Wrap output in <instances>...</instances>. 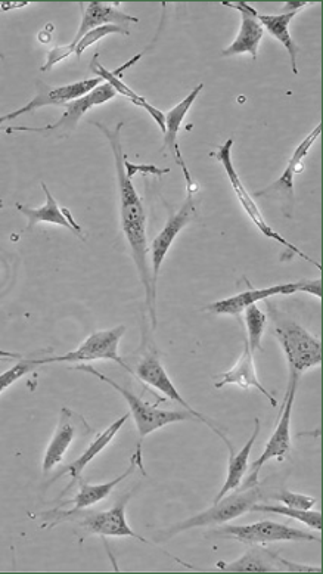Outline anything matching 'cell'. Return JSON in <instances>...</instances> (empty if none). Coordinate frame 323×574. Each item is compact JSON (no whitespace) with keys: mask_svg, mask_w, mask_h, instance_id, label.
I'll return each mask as SVG.
<instances>
[{"mask_svg":"<svg viewBox=\"0 0 323 574\" xmlns=\"http://www.w3.org/2000/svg\"><path fill=\"white\" fill-rule=\"evenodd\" d=\"M251 513H270L284 515L306 524L310 529L322 530V514L313 510H297V508L285 507V505L256 504L251 507Z\"/></svg>","mask_w":323,"mask_h":574,"instance_id":"83f0119b","label":"cell"},{"mask_svg":"<svg viewBox=\"0 0 323 574\" xmlns=\"http://www.w3.org/2000/svg\"><path fill=\"white\" fill-rule=\"evenodd\" d=\"M104 80L101 77H93V79L80 80V82L70 83V85L59 86V88H49V86L39 83L42 88H39V93L34 96L29 104L24 105L20 110L14 111L12 116L14 119L23 116V114L31 113V111L39 110L43 107H51V105H58L64 107L68 102L76 101L82 96L88 95L93 89L102 85Z\"/></svg>","mask_w":323,"mask_h":574,"instance_id":"2e32d148","label":"cell"},{"mask_svg":"<svg viewBox=\"0 0 323 574\" xmlns=\"http://www.w3.org/2000/svg\"><path fill=\"white\" fill-rule=\"evenodd\" d=\"M130 498H132V493H126L108 511H101V513L80 511L68 517L67 521H73L89 535H98L101 538H133L142 544L149 545L151 542L139 536L127 523L126 507Z\"/></svg>","mask_w":323,"mask_h":574,"instance_id":"30bf717a","label":"cell"},{"mask_svg":"<svg viewBox=\"0 0 323 574\" xmlns=\"http://www.w3.org/2000/svg\"><path fill=\"white\" fill-rule=\"evenodd\" d=\"M232 147H234V139H228L222 147L219 148V151L214 154V157L222 163L223 170H225L226 175H228L229 182H231L232 189H234L236 198H238L239 203H241L242 209L244 212L248 214L250 217L251 222L256 225V228L265 235L266 238L269 240L276 241L278 244L284 245L287 247L288 250L293 251V253L300 256L301 259L307 260V262L312 263L315 265L316 268H319L321 271L322 266L319 265L316 260H313L312 257L307 256L306 253L300 250V248L295 247V245L291 244L290 241L285 240L282 238L278 232L273 231L272 226L266 222L265 217H263L262 212H260V207L257 206L256 200L248 194L247 189H245L244 183H242L241 178H239L238 172H236L234 161H232Z\"/></svg>","mask_w":323,"mask_h":574,"instance_id":"ba28073f","label":"cell"},{"mask_svg":"<svg viewBox=\"0 0 323 574\" xmlns=\"http://www.w3.org/2000/svg\"><path fill=\"white\" fill-rule=\"evenodd\" d=\"M273 499L282 502L285 507L297 508V510H312L316 505V499L312 496L300 495V493L282 490L281 493L273 495Z\"/></svg>","mask_w":323,"mask_h":574,"instance_id":"1f68e13d","label":"cell"},{"mask_svg":"<svg viewBox=\"0 0 323 574\" xmlns=\"http://www.w3.org/2000/svg\"><path fill=\"white\" fill-rule=\"evenodd\" d=\"M281 555L260 545H253L231 564H217L223 572H282Z\"/></svg>","mask_w":323,"mask_h":574,"instance_id":"484cf974","label":"cell"},{"mask_svg":"<svg viewBox=\"0 0 323 574\" xmlns=\"http://www.w3.org/2000/svg\"><path fill=\"white\" fill-rule=\"evenodd\" d=\"M322 124L316 126L312 133L306 136L298 145L297 150L294 151L293 157L290 158V163H288L287 169L282 173L281 178L278 179L272 185L267 186V188L262 189V191L257 192V197H272V195H279L282 200H288L290 206L294 203V176L297 173L303 172V158L309 154L312 150L313 144H315L316 139L321 136Z\"/></svg>","mask_w":323,"mask_h":574,"instance_id":"ffe728a7","label":"cell"},{"mask_svg":"<svg viewBox=\"0 0 323 574\" xmlns=\"http://www.w3.org/2000/svg\"><path fill=\"white\" fill-rule=\"evenodd\" d=\"M204 85H198L185 99L179 102L176 107L172 110L167 111L164 114V145L172 151V154L176 157V163L179 164L180 169H182L183 176L186 179V185H188L189 194H194L197 185L192 182L191 175H189L188 167H186L185 160H183L182 152H180L179 142H177V135H179L180 126H182L183 120H185L186 114L191 110L192 105H194L195 99L198 98L201 91H203Z\"/></svg>","mask_w":323,"mask_h":574,"instance_id":"d6986e66","label":"cell"},{"mask_svg":"<svg viewBox=\"0 0 323 574\" xmlns=\"http://www.w3.org/2000/svg\"><path fill=\"white\" fill-rule=\"evenodd\" d=\"M42 189L46 195L45 206L40 207V209H31V207L23 206V204H17V209L20 210V213H23L29 219L27 231H31L39 223H54V225L68 229L80 240L85 241L82 226L73 219V214L70 213V210L59 207L57 200H55L54 195L51 194L45 183H42Z\"/></svg>","mask_w":323,"mask_h":574,"instance_id":"7402d4cb","label":"cell"},{"mask_svg":"<svg viewBox=\"0 0 323 574\" xmlns=\"http://www.w3.org/2000/svg\"><path fill=\"white\" fill-rule=\"evenodd\" d=\"M124 167H126V173L129 178L133 179L136 173H149V175L163 176L170 172L169 169H158L155 166H138V164L129 163V161H124Z\"/></svg>","mask_w":323,"mask_h":574,"instance_id":"836d02e7","label":"cell"},{"mask_svg":"<svg viewBox=\"0 0 323 574\" xmlns=\"http://www.w3.org/2000/svg\"><path fill=\"white\" fill-rule=\"evenodd\" d=\"M216 380V383H214L216 389H222V387L229 386V384H234V386L241 387L244 390L257 389L272 403V408L278 406L276 397L260 383L259 377H257L254 353L248 347L247 341H245L244 350H242V355L238 362L229 371L216 375Z\"/></svg>","mask_w":323,"mask_h":574,"instance_id":"44dd1931","label":"cell"},{"mask_svg":"<svg viewBox=\"0 0 323 574\" xmlns=\"http://www.w3.org/2000/svg\"><path fill=\"white\" fill-rule=\"evenodd\" d=\"M310 3L307 2H297V3H287V8L282 14L279 15H265L257 12L256 17L259 23L262 24L263 29L269 31L276 40L284 45L287 49L288 55H290L291 68H293V73L295 76L298 74L297 68V52L298 48L295 45L293 37L290 33V23L293 21L295 15L301 11V9L306 8Z\"/></svg>","mask_w":323,"mask_h":574,"instance_id":"cb8c5ba5","label":"cell"},{"mask_svg":"<svg viewBox=\"0 0 323 574\" xmlns=\"http://www.w3.org/2000/svg\"><path fill=\"white\" fill-rule=\"evenodd\" d=\"M36 359H20L17 363H15L12 368H9L8 371L3 372L0 374V394L6 392L9 387L14 386L18 380L21 378L26 377V375L31 374V372L36 371L37 368Z\"/></svg>","mask_w":323,"mask_h":574,"instance_id":"f546056e","label":"cell"},{"mask_svg":"<svg viewBox=\"0 0 323 574\" xmlns=\"http://www.w3.org/2000/svg\"><path fill=\"white\" fill-rule=\"evenodd\" d=\"M76 48L73 45L55 46L51 49L48 54V60H46L45 65L42 67V71H51L58 62L67 60L68 57L74 54Z\"/></svg>","mask_w":323,"mask_h":574,"instance_id":"d6a6232c","label":"cell"},{"mask_svg":"<svg viewBox=\"0 0 323 574\" xmlns=\"http://www.w3.org/2000/svg\"><path fill=\"white\" fill-rule=\"evenodd\" d=\"M136 468H141L142 473L144 471V461H142V443H139L138 448H136L135 454L130 458L129 467L124 471L121 476L116 477L114 480H110L107 483L101 484H89L80 480V490L76 496L73 498V507L68 511L59 510L55 508L52 511H45V513L37 514L36 517L43 518L42 527H52L58 526V524L64 523L73 514L80 513V511L88 510V508L93 507V505L99 504V502L104 501L105 498L113 493L118 484L123 483L127 477L132 476L135 473Z\"/></svg>","mask_w":323,"mask_h":574,"instance_id":"8992f818","label":"cell"},{"mask_svg":"<svg viewBox=\"0 0 323 574\" xmlns=\"http://www.w3.org/2000/svg\"><path fill=\"white\" fill-rule=\"evenodd\" d=\"M245 313V325H247V344L251 352L256 353L262 350L263 335L267 327L266 313L257 304H251Z\"/></svg>","mask_w":323,"mask_h":574,"instance_id":"f1b7e54d","label":"cell"},{"mask_svg":"<svg viewBox=\"0 0 323 574\" xmlns=\"http://www.w3.org/2000/svg\"><path fill=\"white\" fill-rule=\"evenodd\" d=\"M98 58L99 55L95 54V57H93L92 60V64H90V70L93 71V74H95V76L101 77V79L104 80L105 83H108V85L113 86L114 91H116L118 95L124 96L127 101L132 102V104L136 105V107L147 111L149 116H151L155 123L158 124L161 132L164 133L166 127H164L163 111H160L158 108H155L154 105L149 104L144 96L138 95V93L133 91L132 88H129V86H127L126 83L121 80L120 74L123 73V71H121L120 68H118L116 71H108L104 65L99 64Z\"/></svg>","mask_w":323,"mask_h":574,"instance_id":"d4e9b609","label":"cell"},{"mask_svg":"<svg viewBox=\"0 0 323 574\" xmlns=\"http://www.w3.org/2000/svg\"><path fill=\"white\" fill-rule=\"evenodd\" d=\"M126 325H118L111 330H102L92 333L77 347L74 352L67 353L57 358L36 359L37 365H48V363H74L90 361H111L116 362L121 368L133 374L130 366L118 355V346L121 338L126 334ZM135 375V374H133Z\"/></svg>","mask_w":323,"mask_h":574,"instance_id":"9c48e42d","label":"cell"},{"mask_svg":"<svg viewBox=\"0 0 323 574\" xmlns=\"http://www.w3.org/2000/svg\"><path fill=\"white\" fill-rule=\"evenodd\" d=\"M273 321V333L281 344L290 374L301 377L309 369L321 366L322 343L319 338L285 316L275 315Z\"/></svg>","mask_w":323,"mask_h":574,"instance_id":"3957f363","label":"cell"},{"mask_svg":"<svg viewBox=\"0 0 323 574\" xmlns=\"http://www.w3.org/2000/svg\"><path fill=\"white\" fill-rule=\"evenodd\" d=\"M117 93L114 91L113 86L108 83H102L98 88L93 89L88 95L76 99V101L68 102L65 104V111L61 119L57 123L49 124L45 127H9L6 132H33V133H54V135H68L76 129L80 119L85 116L90 108L98 107V105L105 104L111 101Z\"/></svg>","mask_w":323,"mask_h":574,"instance_id":"7c38bea8","label":"cell"},{"mask_svg":"<svg viewBox=\"0 0 323 574\" xmlns=\"http://www.w3.org/2000/svg\"><path fill=\"white\" fill-rule=\"evenodd\" d=\"M12 120H15L14 116H12V113L6 114V116L0 117V130H6L5 129L6 124L11 123Z\"/></svg>","mask_w":323,"mask_h":574,"instance_id":"8d00e7d4","label":"cell"},{"mask_svg":"<svg viewBox=\"0 0 323 574\" xmlns=\"http://www.w3.org/2000/svg\"><path fill=\"white\" fill-rule=\"evenodd\" d=\"M116 5L117 3H86L82 23H80L79 30H77L76 37H74L71 45L76 48L77 43L80 42V39H82L88 31L98 29V27L111 26V24H113V26H120L123 27V29L129 30L130 23H139L138 18L124 14Z\"/></svg>","mask_w":323,"mask_h":574,"instance_id":"603a6c76","label":"cell"},{"mask_svg":"<svg viewBox=\"0 0 323 574\" xmlns=\"http://www.w3.org/2000/svg\"><path fill=\"white\" fill-rule=\"evenodd\" d=\"M260 428H262V424H260L259 418H256V420H254V430L248 442L245 443L238 452H229L231 456H229L228 476H226L222 489L219 490L216 498H214L213 504L214 502L220 501L223 496L228 495L232 490H236L241 486L242 480H244L245 474H247L248 465H250L248 464V459H250L251 451H253L254 445H256Z\"/></svg>","mask_w":323,"mask_h":574,"instance_id":"4316f807","label":"cell"},{"mask_svg":"<svg viewBox=\"0 0 323 574\" xmlns=\"http://www.w3.org/2000/svg\"><path fill=\"white\" fill-rule=\"evenodd\" d=\"M262 499H265V495H263L260 484L254 487H248V489L238 487V489L232 490V493L229 492L228 495L223 496L220 501L214 502L213 507L208 508V510L203 511V513L194 515V517L188 518V520L180 521V523L173 524L172 527L164 530V532L158 536V542L169 541V539L175 538L176 535L186 532V530L228 523V521L235 520V518L241 517V515L250 513L251 507L259 504Z\"/></svg>","mask_w":323,"mask_h":574,"instance_id":"7a4b0ae2","label":"cell"},{"mask_svg":"<svg viewBox=\"0 0 323 574\" xmlns=\"http://www.w3.org/2000/svg\"><path fill=\"white\" fill-rule=\"evenodd\" d=\"M80 430H92V428L86 423L85 418L64 406L61 409V414H59L54 436H52L51 442L46 448L45 456H43L42 470L45 476L64 461L68 449L79 436Z\"/></svg>","mask_w":323,"mask_h":574,"instance_id":"4fadbf2b","label":"cell"},{"mask_svg":"<svg viewBox=\"0 0 323 574\" xmlns=\"http://www.w3.org/2000/svg\"><path fill=\"white\" fill-rule=\"evenodd\" d=\"M129 418L130 414H124L123 417L118 418V420L114 421V423L111 424L110 427L107 428V430L102 431L101 434H98V436H96V439L93 440L92 443H90L88 448H86V451L83 452V454L80 455L79 458L74 459V461L71 462V464H68L67 467L62 468V471H59L57 476H55L54 479L51 480V483H54L55 480L59 479V477L64 476L70 477V483H68L67 486H65V489L62 490V493L61 495H59V498H62V496L67 495V493L70 492V490L73 489V487L76 486V484L79 483L80 480H82V474L83 471H85V468L88 467L90 462H92L93 459L96 458V456L101 454V452L104 451V449H107L108 446H110V443L113 442L114 437L117 436L118 431H120L121 428H123V425L127 423V420H129Z\"/></svg>","mask_w":323,"mask_h":574,"instance_id":"ac0fdd59","label":"cell"},{"mask_svg":"<svg viewBox=\"0 0 323 574\" xmlns=\"http://www.w3.org/2000/svg\"><path fill=\"white\" fill-rule=\"evenodd\" d=\"M73 369L93 375V377L101 380L102 383H107L108 386L113 387L116 392L120 393L121 396L124 397L127 405H129L130 414H132L133 420H135L136 428H138L141 443L145 437L149 436V434L160 430V428L166 427V425L182 423V421L188 420H197V418H195L194 415L189 414L188 411H169V409H158L157 406L145 402V400L142 399V397H139L138 394L130 392L126 387L120 386V384L116 383L113 378L107 377V375L102 374V372H99L98 369L93 368V366L76 365L73 366Z\"/></svg>","mask_w":323,"mask_h":574,"instance_id":"277c9868","label":"cell"},{"mask_svg":"<svg viewBox=\"0 0 323 574\" xmlns=\"http://www.w3.org/2000/svg\"><path fill=\"white\" fill-rule=\"evenodd\" d=\"M195 216H197V213H195L194 194H189L188 192L185 203L182 204V207L177 212L170 214L166 226L161 229L160 234L152 241V281H154L155 288H157L161 266H163L164 259H166L167 253L172 248L173 242H175L177 235L182 232V229L195 219Z\"/></svg>","mask_w":323,"mask_h":574,"instance_id":"5bb4252c","label":"cell"},{"mask_svg":"<svg viewBox=\"0 0 323 574\" xmlns=\"http://www.w3.org/2000/svg\"><path fill=\"white\" fill-rule=\"evenodd\" d=\"M301 287H303V279L290 282V284L273 285V287L251 288V290L242 291V293L229 297V299L211 303L210 306L206 307V310L214 313V315H229L239 318V315L244 313V310L251 304L263 302L270 297L291 296V294L301 293Z\"/></svg>","mask_w":323,"mask_h":574,"instance_id":"9a60e30c","label":"cell"},{"mask_svg":"<svg viewBox=\"0 0 323 574\" xmlns=\"http://www.w3.org/2000/svg\"><path fill=\"white\" fill-rule=\"evenodd\" d=\"M133 374H135L142 383L147 384V386L152 387V389L158 390V392L164 394L167 399L173 400L177 405L182 406L185 411H188L189 414L194 415L198 421H201V423L210 427L211 430H213L214 433H216L217 436L226 443L229 452L235 451L234 446L229 442L228 437H226L225 434L217 428V425L211 423V421L204 417L203 414H200V412L195 411V409L192 408L185 399H183L182 394H180L179 390L176 389L175 383L170 380L166 368H164L163 363H161L160 358H158L155 353L151 352L148 353V355H145L144 358L141 359V362L138 363V366H136Z\"/></svg>","mask_w":323,"mask_h":574,"instance_id":"8fae6325","label":"cell"},{"mask_svg":"<svg viewBox=\"0 0 323 574\" xmlns=\"http://www.w3.org/2000/svg\"><path fill=\"white\" fill-rule=\"evenodd\" d=\"M110 34H124V36H129L130 31L120 26H113V24H111V26H102L98 27V29L90 30L80 39V42L77 43L76 52H74V54H76L77 58L82 57L86 49L95 45V43H98L99 40L104 39V37L110 36Z\"/></svg>","mask_w":323,"mask_h":574,"instance_id":"4dcf8cb0","label":"cell"},{"mask_svg":"<svg viewBox=\"0 0 323 574\" xmlns=\"http://www.w3.org/2000/svg\"><path fill=\"white\" fill-rule=\"evenodd\" d=\"M301 293H309L312 296L322 297V281L319 279H303V291Z\"/></svg>","mask_w":323,"mask_h":574,"instance_id":"e575fe53","label":"cell"},{"mask_svg":"<svg viewBox=\"0 0 323 574\" xmlns=\"http://www.w3.org/2000/svg\"><path fill=\"white\" fill-rule=\"evenodd\" d=\"M214 538L231 539L248 546L275 544V542H319L321 538L275 521H259L245 526H225L207 533Z\"/></svg>","mask_w":323,"mask_h":574,"instance_id":"52a82bcc","label":"cell"},{"mask_svg":"<svg viewBox=\"0 0 323 574\" xmlns=\"http://www.w3.org/2000/svg\"><path fill=\"white\" fill-rule=\"evenodd\" d=\"M298 381H300L298 375L290 374L287 394H285L284 397V406H282L278 424H276L275 431H273L270 439L267 440L262 455L248 468V477H244V480H242L241 486H239L241 489H248V487H254L260 484V471H262V468L265 467L267 462L272 461V459L284 461V459L290 455L291 448H293V446H291V417H293Z\"/></svg>","mask_w":323,"mask_h":574,"instance_id":"5b68a950","label":"cell"},{"mask_svg":"<svg viewBox=\"0 0 323 574\" xmlns=\"http://www.w3.org/2000/svg\"><path fill=\"white\" fill-rule=\"evenodd\" d=\"M98 127L105 138L110 142L113 150L114 163H116V175L118 186V197H120V220L124 237L129 242L132 257L138 269L139 278L145 288V303H147L149 319H151L152 330L157 328V288L152 281V273L148 266V238H147V216H145L144 203L133 185L132 178H129L124 167L126 155L121 147V129L124 123L120 121L114 129L104 126L101 123H92Z\"/></svg>","mask_w":323,"mask_h":574,"instance_id":"6da1fadb","label":"cell"},{"mask_svg":"<svg viewBox=\"0 0 323 574\" xmlns=\"http://www.w3.org/2000/svg\"><path fill=\"white\" fill-rule=\"evenodd\" d=\"M24 356L20 355V353H12V352H6V350H0V359H18V361H20V359H23Z\"/></svg>","mask_w":323,"mask_h":574,"instance_id":"d590c367","label":"cell"},{"mask_svg":"<svg viewBox=\"0 0 323 574\" xmlns=\"http://www.w3.org/2000/svg\"><path fill=\"white\" fill-rule=\"evenodd\" d=\"M222 5L235 9L241 14L239 34L229 48L223 49V57L248 54L256 60L257 54H259L260 42H262L263 34H265V29L257 20L256 9L245 2H223Z\"/></svg>","mask_w":323,"mask_h":574,"instance_id":"e0dca14e","label":"cell"}]
</instances>
